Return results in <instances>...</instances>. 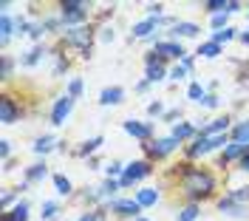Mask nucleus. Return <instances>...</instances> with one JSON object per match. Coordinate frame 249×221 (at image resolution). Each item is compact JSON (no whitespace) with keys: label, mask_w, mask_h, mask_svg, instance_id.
Here are the masks:
<instances>
[{"label":"nucleus","mask_w":249,"mask_h":221,"mask_svg":"<svg viewBox=\"0 0 249 221\" xmlns=\"http://www.w3.org/2000/svg\"><path fill=\"white\" fill-rule=\"evenodd\" d=\"M196 216H198V207L190 204V207H184V210L178 213V221H196Z\"/></svg>","instance_id":"30"},{"label":"nucleus","mask_w":249,"mask_h":221,"mask_svg":"<svg viewBox=\"0 0 249 221\" xmlns=\"http://www.w3.org/2000/svg\"><path fill=\"white\" fill-rule=\"evenodd\" d=\"M136 221H147V219H136Z\"/></svg>","instance_id":"49"},{"label":"nucleus","mask_w":249,"mask_h":221,"mask_svg":"<svg viewBox=\"0 0 249 221\" xmlns=\"http://www.w3.org/2000/svg\"><path fill=\"white\" fill-rule=\"evenodd\" d=\"M124 130H127L130 136H136V139H147L153 128H150V125H139V122H133V119H130V122H124Z\"/></svg>","instance_id":"10"},{"label":"nucleus","mask_w":249,"mask_h":221,"mask_svg":"<svg viewBox=\"0 0 249 221\" xmlns=\"http://www.w3.org/2000/svg\"><path fill=\"white\" fill-rule=\"evenodd\" d=\"M99 145H102V136H93L91 142H85V145H82V150H79V153H82V156H88V153H93V150H96Z\"/></svg>","instance_id":"31"},{"label":"nucleus","mask_w":249,"mask_h":221,"mask_svg":"<svg viewBox=\"0 0 249 221\" xmlns=\"http://www.w3.org/2000/svg\"><path fill=\"white\" fill-rule=\"evenodd\" d=\"M184 74H187V68H184V65H176V68L170 71V77H173V79H184Z\"/></svg>","instance_id":"40"},{"label":"nucleus","mask_w":249,"mask_h":221,"mask_svg":"<svg viewBox=\"0 0 249 221\" xmlns=\"http://www.w3.org/2000/svg\"><path fill=\"white\" fill-rule=\"evenodd\" d=\"M153 54H159V57H184V48L178 43H156Z\"/></svg>","instance_id":"8"},{"label":"nucleus","mask_w":249,"mask_h":221,"mask_svg":"<svg viewBox=\"0 0 249 221\" xmlns=\"http://www.w3.org/2000/svg\"><path fill=\"white\" fill-rule=\"evenodd\" d=\"M9 71H12V60H3V77H9Z\"/></svg>","instance_id":"42"},{"label":"nucleus","mask_w":249,"mask_h":221,"mask_svg":"<svg viewBox=\"0 0 249 221\" xmlns=\"http://www.w3.org/2000/svg\"><path fill=\"white\" fill-rule=\"evenodd\" d=\"M156 23H159V20H153V17L144 20V23H136V26H133V37H147V34L156 29Z\"/></svg>","instance_id":"17"},{"label":"nucleus","mask_w":249,"mask_h":221,"mask_svg":"<svg viewBox=\"0 0 249 221\" xmlns=\"http://www.w3.org/2000/svg\"><path fill=\"white\" fill-rule=\"evenodd\" d=\"M113 210H116L119 216H133V219L142 213L139 202H113Z\"/></svg>","instance_id":"9"},{"label":"nucleus","mask_w":249,"mask_h":221,"mask_svg":"<svg viewBox=\"0 0 249 221\" xmlns=\"http://www.w3.org/2000/svg\"><path fill=\"white\" fill-rule=\"evenodd\" d=\"M164 77V65H161V57H147V82H159Z\"/></svg>","instance_id":"7"},{"label":"nucleus","mask_w":249,"mask_h":221,"mask_svg":"<svg viewBox=\"0 0 249 221\" xmlns=\"http://www.w3.org/2000/svg\"><path fill=\"white\" fill-rule=\"evenodd\" d=\"M198 54H201V57H210V60H213V57H218V54H221V46L210 40V43H204V46L198 48Z\"/></svg>","instance_id":"21"},{"label":"nucleus","mask_w":249,"mask_h":221,"mask_svg":"<svg viewBox=\"0 0 249 221\" xmlns=\"http://www.w3.org/2000/svg\"><path fill=\"white\" fill-rule=\"evenodd\" d=\"M147 12H150V15H159V12H161V6H159V3H150V6H147Z\"/></svg>","instance_id":"46"},{"label":"nucleus","mask_w":249,"mask_h":221,"mask_svg":"<svg viewBox=\"0 0 249 221\" xmlns=\"http://www.w3.org/2000/svg\"><path fill=\"white\" fill-rule=\"evenodd\" d=\"M241 43H249V32H244V34H241Z\"/></svg>","instance_id":"47"},{"label":"nucleus","mask_w":249,"mask_h":221,"mask_svg":"<svg viewBox=\"0 0 249 221\" xmlns=\"http://www.w3.org/2000/svg\"><path fill=\"white\" fill-rule=\"evenodd\" d=\"M116 190H119V184H116V182H105V184H102V187H99V196H113V193H116Z\"/></svg>","instance_id":"33"},{"label":"nucleus","mask_w":249,"mask_h":221,"mask_svg":"<svg viewBox=\"0 0 249 221\" xmlns=\"http://www.w3.org/2000/svg\"><path fill=\"white\" fill-rule=\"evenodd\" d=\"M79 91H82V82H79V79H71V85H68V94H71V96H79Z\"/></svg>","instance_id":"37"},{"label":"nucleus","mask_w":249,"mask_h":221,"mask_svg":"<svg viewBox=\"0 0 249 221\" xmlns=\"http://www.w3.org/2000/svg\"><path fill=\"white\" fill-rule=\"evenodd\" d=\"M0 29H3L0 40H3V43H9V37H12V29H15V23H12V17H9V15H3V23H0Z\"/></svg>","instance_id":"23"},{"label":"nucleus","mask_w":249,"mask_h":221,"mask_svg":"<svg viewBox=\"0 0 249 221\" xmlns=\"http://www.w3.org/2000/svg\"><path fill=\"white\" fill-rule=\"evenodd\" d=\"M150 170H153V167H150V162H133V165H127V167H124V173H122V179H119V184H122V187H127V184L139 182L142 176H147Z\"/></svg>","instance_id":"3"},{"label":"nucleus","mask_w":249,"mask_h":221,"mask_svg":"<svg viewBox=\"0 0 249 221\" xmlns=\"http://www.w3.org/2000/svg\"><path fill=\"white\" fill-rule=\"evenodd\" d=\"M71 108H74V96H71V94L60 96V99H57V105H54V110H51V125H62V122L68 119Z\"/></svg>","instance_id":"4"},{"label":"nucleus","mask_w":249,"mask_h":221,"mask_svg":"<svg viewBox=\"0 0 249 221\" xmlns=\"http://www.w3.org/2000/svg\"><path fill=\"white\" fill-rule=\"evenodd\" d=\"M26 179L29 182H40V179H46V165H34L26 170Z\"/></svg>","instance_id":"22"},{"label":"nucleus","mask_w":249,"mask_h":221,"mask_svg":"<svg viewBox=\"0 0 249 221\" xmlns=\"http://www.w3.org/2000/svg\"><path fill=\"white\" fill-rule=\"evenodd\" d=\"M6 219H9V221H29V204H26V202H20V204L6 216Z\"/></svg>","instance_id":"19"},{"label":"nucleus","mask_w":249,"mask_h":221,"mask_svg":"<svg viewBox=\"0 0 249 221\" xmlns=\"http://www.w3.org/2000/svg\"><path fill=\"white\" fill-rule=\"evenodd\" d=\"M204 9H207V12H213V15H221V12H227V3H224V0H207V3H204Z\"/></svg>","instance_id":"26"},{"label":"nucleus","mask_w":249,"mask_h":221,"mask_svg":"<svg viewBox=\"0 0 249 221\" xmlns=\"http://www.w3.org/2000/svg\"><path fill=\"white\" fill-rule=\"evenodd\" d=\"M201 105H207V108H215V105H218V96H204Z\"/></svg>","instance_id":"41"},{"label":"nucleus","mask_w":249,"mask_h":221,"mask_svg":"<svg viewBox=\"0 0 249 221\" xmlns=\"http://www.w3.org/2000/svg\"><path fill=\"white\" fill-rule=\"evenodd\" d=\"M176 147H178V139L167 136V139H159V142L150 145V153H153L156 159H161V156H167L170 150H176Z\"/></svg>","instance_id":"6"},{"label":"nucleus","mask_w":249,"mask_h":221,"mask_svg":"<svg viewBox=\"0 0 249 221\" xmlns=\"http://www.w3.org/2000/svg\"><path fill=\"white\" fill-rule=\"evenodd\" d=\"M0 108H3V122H6V125H12V122H15V116H17V108H15V102H12L9 96H3V102H0Z\"/></svg>","instance_id":"15"},{"label":"nucleus","mask_w":249,"mask_h":221,"mask_svg":"<svg viewBox=\"0 0 249 221\" xmlns=\"http://www.w3.org/2000/svg\"><path fill=\"white\" fill-rule=\"evenodd\" d=\"M43 210H46V213H43V219H54V213H57V204H54V202H46V204H43Z\"/></svg>","instance_id":"36"},{"label":"nucleus","mask_w":249,"mask_h":221,"mask_svg":"<svg viewBox=\"0 0 249 221\" xmlns=\"http://www.w3.org/2000/svg\"><path fill=\"white\" fill-rule=\"evenodd\" d=\"M232 37H235V32H232V29H221V32H215V37H213V43H218V46H221V43H230Z\"/></svg>","instance_id":"28"},{"label":"nucleus","mask_w":249,"mask_h":221,"mask_svg":"<svg viewBox=\"0 0 249 221\" xmlns=\"http://www.w3.org/2000/svg\"><path fill=\"white\" fill-rule=\"evenodd\" d=\"M136 202H139V207H150V204L159 202V193H156L153 187H144V190L136 193Z\"/></svg>","instance_id":"12"},{"label":"nucleus","mask_w":249,"mask_h":221,"mask_svg":"<svg viewBox=\"0 0 249 221\" xmlns=\"http://www.w3.org/2000/svg\"><path fill=\"white\" fill-rule=\"evenodd\" d=\"M181 187L187 190V196H193V199H204V196L213 193L215 182H213V176L207 173V170L184 165V170H181Z\"/></svg>","instance_id":"1"},{"label":"nucleus","mask_w":249,"mask_h":221,"mask_svg":"<svg viewBox=\"0 0 249 221\" xmlns=\"http://www.w3.org/2000/svg\"><path fill=\"white\" fill-rule=\"evenodd\" d=\"M227 15H230V12H221V15H213V26H215V29H221V26L227 29Z\"/></svg>","instance_id":"34"},{"label":"nucleus","mask_w":249,"mask_h":221,"mask_svg":"<svg viewBox=\"0 0 249 221\" xmlns=\"http://www.w3.org/2000/svg\"><path fill=\"white\" fill-rule=\"evenodd\" d=\"M79 221H93V216H82V219H79Z\"/></svg>","instance_id":"48"},{"label":"nucleus","mask_w":249,"mask_h":221,"mask_svg":"<svg viewBox=\"0 0 249 221\" xmlns=\"http://www.w3.org/2000/svg\"><path fill=\"white\" fill-rule=\"evenodd\" d=\"M235 202H249V187H241L238 193H232Z\"/></svg>","instance_id":"38"},{"label":"nucleus","mask_w":249,"mask_h":221,"mask_svg":"<svg viewBox=\"0 0 249 221\" xmlns=\"http://www.w3.org/2000/svg\"><path fill=\"white\" fill-rule=\"evenodd\" d=\"M227 130H230V119H227V116H221V119H213L207 128H201V133H198V136H224Z\"/></svg>","instance_id":"5"},{"label":"nucleus","mask_w":249,"mask_h":221,"mask_svg":"<svg viewBox=\"0 0 249 221\" xmlns=\"http://www.w3.org/2000/svg\"><path fill=\"white\" fill-rule=\"evenodd\" d=\"M105 170H108V176H122V173H124V167L119 165V162H113V165H108Z\"/></svg>","instance_id":"35"},{"label":"nucleus","mask_w":249,"mask_h":221,"mask_svg":"<svg viewBox=\"0 0 249 221\" xmlns=\"http://www.w3.org/2000/svg\"><path fill=\"white\" fill-rule=\"evenodd\" d=\"M201 32V29H198V26H196V23H176V37H178V34H181V37H196V34Z\"/></svg>","instance_id":"18"},{"label":"nucleus","mask_w":249,"mask_h":221,"mask_svg":"<svg viewBox=\"0 0 249 221\" xmlns=\"http://www.w3.org/2000/svg\"><path fill=\"white\" fill-rule=\"evenodd\" d=\"M232 139L238 145H249V119L247 122H238V125L232 128Z\"/></svg>","instance_id":"13"},{"label":"nucleus","mask_w":249,"mask_h":221,"mask_svg":"<svg viewBox=\"0 0 249 221\" xmlns=\"http://www.w3.org/2000/svg\"><path fill=\"white\" fill-rule=\"evenodd\" d=\"M193 136V125H187V122H181V125L173 128V139H178V142H184V139H190Z\"/></svg>","instance_id":"20"},{"label":"nucleus","mask_w":249,"mask_h":221,"mask_svg":"<svg viewBox=\"0 0 249 221\" xmlns=\"http://www.w3.org/2000/svg\"><path fill=\"white\" fill-rule=\"evenodd\" d=\"M187 94H190V99H193V102H204V96H207V94H204V88L198 85V82H193Z\"/></svg>","instance_id":"27"},{"label":"nucleus","mask_w":249,"mask_h":221,"mask_svg":"<svg viewBox=\"0 0 249 221\" xmlns=\"http://www.w3.org/2000/svg\"><path fill=\"white\" fill-rule=\"evenodd\" d=\"M218 207H221V210H227L230 216H244V207L238 204L232 196H230V199H221V202H218Z\"/></svg>","instance_id":"16"},{"label":"nucleus","mask_w":249,"mask_h":221,"mask_svg":"<svg viewBox=\"0 0 249 221\" xmlns=\"http://www.w3.org/2000/svg\"><path fill=\"white\" fill-rule=\"evenodd\" d=\"M88 9V3H82V0H68V3H62V17L68 15H82Z\"/></svg>","instance_id":"14"},{"label":"nucleus","mask_w":249,"mask_h":221,"mask_svg":"<svg viewBox=\"0 0 249 221\" xmlns=\"http://www.w3.org/2000/svg\"><path fill=\"white\" fill-rule=\"evenodd\" d=\"M122 96H124V91L113 85V88H105V91H102L99 102H102V105H116V102H122Z\"/></svg>","instance_id":"11"},{"label":"nucleus","mask_w":249,"mask_h":221,"mask_svg":"<svg viewBox=\"0 0 249 221\" xmlns=\"http://www.w3.org/2000/svg\"><path fill=\"white\" fill-rule=\"evenodd\" d=\"M51 145H54V139H51V136H43V139H37V142H34V150H37V153H48V150H51Z\"/></svg>","instance_id":"29"},{"label":"nucleus","mask_w":249,"mask_h":221,"mask_svg":"<svg viewBox=\"0 0 249 221\" xmlns=\"http://www.w3.org/2000/svg\"><path fill=\"white\" fill-rule=\"evenodd\" d=\"M227 142V133L224 136H196V145L187 150L190 156H204V153H210V150H215V147H221V145Z\"/></svg>","instance_id":"2"},{"label":"nucleus","mask_w":249,"mask_h":221,"mask_svg":"<svg viewBox=\"0 0 249 221\" xmlns=\"http://www.w3.org/2000/svg\"><path fill=\"white\" fill-rule=\"evenodd\" d=\"M54 184H57V193H60V196H68V193H71V182H68V179H65V176H54Z\"/></svg>","instance_id":"25"},{"label":"nucleus","mask_w":249,"mask_h":221,"mask_svg":"<svg viewBox=\"0 0 249 221\" xmlns=\"http://www.w3.org/2000/svg\"><path fill=\"white\" fill-rule=\"evenodd\" d=\"M147 110H150L153 116H156V113H161V102H153V105H150V108H147Z\"/></svg>","instance_id":"44"},{"label":"nucleus","mask_w":249,"mask_h":221,"mask_svg":"<svg viewBox=\"0 0 249 221\" xmlns=\"http://www.w3.org/2000/svg\"><path fill=\"white\" fill-rule=\"evenodd\" d=\"M241 167H244V170H249V150L241 156Z\"/></svg>","instance_id":"45"},{"label":"nucleus","mask_w":249,"mask_h":221,"mask_svg":"<svg viewBox=\"0 0 249 221\" xmlns=\"http://www.w3.org/2000/svg\"><path fill=\"white\" fill-rule=\"evenodd\" d=\"M40 54H43V48H34V51H31L29 57H26V65H34L37 60H40Z\"/></svg>","instance_id":"39"},{"label":"nucleus","mask_w":249,"mask_h":221,"mask_svg":"<svg viewBox=\"0 0 249 221\" xmlns=\"http://www.w3.org/2000/svg\"><path fill=\"white\" fill-rule=\"evenodd\" d=\"M9 150H12V147H9V142H6V139H3V142H0V153H3V156H9Z\"/></svg>","instance_id":"43"},{"label":"nucleus","mask_w":249,"mask_h":221,"mask_svg":"<svg viewBox=\"0 0 249 221\" xmlns=\"http://www.w3.org/2000/svg\"><path fill=\"white\" fill-rule=\"evenodd\" d=\"M241 153H247V145H238V142H232L230 147H227V153H224V162H230V159L241 156Z\"/></svg>","instance_id":"24"},{"label":"nucleus","mask_w":249,"mask_h":221,"mask_svg":"<svg viewBox=\"0 0 249 221\" xmlns=\"http://www.w3.org/2000/svg\"><path fill=\"white\" fill-rule=\"evenodd\" d=\"M68 40H71V43H79V46H85V40H88V37H85V29H77V32H68Z\"/></svg>","instance_id":"32"}]
</instances>
